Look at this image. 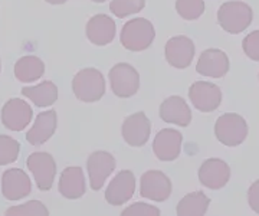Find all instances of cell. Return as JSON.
Listing matches in <instances>:
<instances>
[{
    "instance_id": "cell-4",
    "label": "cell",
    "mask_w": 259,
    "mask_h": 216,
    "mask_svg": "<svg viewBox=\"0 0 259 216\" xmlns=\"http://www.w3.org/2000/svg\"><path fill=\"white\" fill-rule=\"evenodd\" d=\"M216 139L226 147H236L248 137L246 120L236 113H226L221 115L214 124Z\"/></svg>"
},
{
    "instance_id": "cell-30",
    "label": "cell",
    "mask_w": 259,
    "mask_h": 216,
    "mask_svg": "<svg viewBox=\"0 0 259 216\" xmlns=\"http://www.w3.org/2000/svg\"><path fill=\"white\" fill-rule=\"evenodd\" d=\"M122 216H158L160 215V209L153 205H147L143 202L133 203L131 206L122 210Z\"/></svg>"
},
{
    "instance_id": "cell-6",
    "label": "cell",
    "mask_w": 259,
    "mask_h": 216,
    "mask_svg": "<svg viewBox=\"0 0 259 216\" xmlns=\"http://www.w3.org/2000/svg\"><path fill=\"white\" fill-rule=\"evenodd\" d=\"M189 98L196 110L212 113L222 104V90L213 82L196 81L189 88Z\"/></svg>"
},
{
    "instance_id": "cell-17",
    "label": "cell",
    "mask_w": 259,
    "mask_h": 216,
    "mask_svg": "<svg viewBox=\"0 0 259 216\" xmlns=\"http://www.w3.org/2000/svg\"><path fill=\"white\" fill-rule=\"evenodd\" d=\"M32 190L28 173L22 169L6 170L2 176V193L8 200H20Z\"/></svg>"
},
{
    "instance_id": "cell-24",
    "label": "cell",
    "mask_w": 259,
    "mask_h": 216,
    "mask_svg": "<svg viewBox=\"0 0 259 216\" xmlns=\"http://www.w3.org/2000/svg\"><path fill=\"white\" fill-rule=\"evenodd\" d=\"M210 205V199L203 192H193L186 195L177 205L179 216H203Z\"/></svg>"
},
{
    "instance_id": "cell-1",
    "label": "cell",
    "mask_w": 259,
    "mask_h": 216,
    "mask_svg": "<svg viewBox=\"0 0 259 216\" xmlns=\"http://www.w3.org/2000/svg\"><path fill=\"white\" fill-rule=\"evenodd\" d=\"M253 20V10L249 5L239 0H231L223 3L218 10V23L219 26L231 33L239 35L249 28Z\"/></svg>"
},
{
    "instance_id": "cell-18",
    "label": "cell",
    "mask_w": 259,
    "mask_h": 216,
    "mask_svg": "<svg viewBox=\"0 0 259 216\" xmlns=\"http://www.w3.org/2000/svg\"><path fill=\"white\" fill-rule=\"evenodd\" d=\"M115 22L107 15H95L87 23V36L97 47H105L115 38Z\"/></svg>"
},
{
    "instance_id": "cell-15",
    "label": "cell",
    "mask_w": 259,
    "mask_h": 216,
    "mask_svg": "<svg viewBox=\"0 0 259 216\" xmlns=\"http://www.w3.org/2000/svg\"><path fill=\"white\" fill-rule=\"evenodd\" d=\"M134 190H136L134 173L131 170H122L108 185L105 190V200L114 206L124 205L133 197Z\"/></svg>"
},
{
    "instance_id": "cell-32",
    "label": "cell",
    "mask_w": 259,
    "mask_h": 216,
    "mask_svg": "<svg viewBox=\"0 0 259 216\" xmlns=\"http://www.w3.org/2000/svg\"><path fill=\"white\" fill-rule=\"evenodd\" d=\"M45 2L51 3V5H64L68 0H45Z\"/></svg>"
},
{
    "instance_id": "cell-5",
    "label": "cell",
    "mask_w": 259,
    "mask_h": 216,
    "mask_svg": "<svg viewBox=\"0 0 259 216\" xmlns=\"http://www.w3.org/2000/svg\"><path fill=\"white\" fill-rule=\"evenodd\" d=\"M108 78H110L112 93L120 98H130L137 94L139 91L140 75L137 69L130 64L121 62L112 66Z\"/></svg>"
},
{
    "instance_id": "cell-19",
    "label": "cell",
    "mask_w": 259,
    "mask_h": 216,
    "mask_svg": "<svg viewBox=\"0 0 259 216\" xmlns=\"http://www.w3.org/2000/svg\"><path fill=\"white\" fill-rule=\"evenodd\" d=\"M160 117L168 124L187 127L192 121V111L185 100L179 95L166 98L160 105Z\"/></svg>"
},
{
    "instance_id": "cell-2",
    "label": "cell",
    "mask_w": 259,
    "mask_h": 216,
    "mask_svg": "<svg viewBox=\"0 0 259 216\" xmlns=\"http://www.w3.org/2000/svg\"><path fill=\"white\" fill-rule=\"evenodd\" d=\"M72 91L82 103H97L105 94V79L95 68L81 69L72 79Z\"/></svg>"
},
{
    "instance_id": "cell-28",
    "label": "cell",
    "mask_w": 259,
    "mask_h": 216,
    "mask_svg": "<svg viewBox=\"0 0 259 216\" xmlns=\"http://www.w3.org/2000/svg\"><path fill=\"white\" fill-rule=\"evenodd\" d=\"M8 216H48L49 210L39 200H29L23 205L9 207L6 210Z\"/></svg>"
},
{
    "instance_id": "cell-11",
    "label": "cell",
    "mask_w": 259,
    "mask_h": 216,
    "mask_svg": "<svg viewBox=\"0 0 259 216\" xmlns=\"http://www.w3.org/2000/svg\"><path fill=\"white\" fill-rule=\"evenodd\" d=\"M231 179V167L222 159H207L199 169V182L204 188L218 190L225 188Z\"/></svg>"
},
{
    "instance_id": "cell-13",
    "label": "cell",
    "mask_w": 259,
    "mask_h": 216,
    "mask_svg": "<svg viewBox=\"0 0 259 216\" xmlns=\"http://www.w3.org/2000/svg\"><path fill=\"white\" fill-rule=\"evenodd\" d=\"M229 57L222 49L210 48L202 52L196 65V71L207 78H223L229 72Z\"/></svg>"
},
{
    "instance_id": "cell-34",
    "label": "cell",
    "mask_w": 259,
    "mask_h": 216,
    "mask_svg": "<svg viewBox=\"0 0 259 216\" xmlns=\"http://www.w3.org/2000/svg\"><path fill=\"white\" fill-rule=\"evenodd\" d=\"M0 71H2V64H0Z\"/></svg>"
},
{
    "instance_id": "cell-8",
    "label": "cell",
    "mask_w": 259,
    "mask_h": 216,
    "mask_svg": "<svg viewBox=\"0 0 259 216\" xmlns=\"http://www.w3.org/2000/svg\"><path fill=\"white\" fill-rule=\"evenodd\" d=\"M140 195L154 202H164L171 195V182L163 171L148 170L140 180Z\"/></svg>"
},
{
    "instance_id": "cell-7",
    "label": "cell",
    "mask_w": 259,
    "mask_h": 216,
    "mask_svg": "<svg viewBox=\"0 0 259 216\" xmlns=\"http://www.w3.org/2000/svg\"><path fill=\"white\" fill-rule=\"evenodd\" d=\"M26 164L35 178L39 190L42 192L51 190L56 175V163L54 157L45 151H36L29 156Z\"/></svg>"
},
{
    "instance_id": "cell-31",
    "label": "cell",
    "mask_w": 259,
    "mask_h": 216,
    "mask_svg": "<svg viewBox=\"0 0 259 216\" xmlns=\"http://www.w3.org/2000/svg\"><path fill=\"white\" fill-rule=\"evenodd\" d=\"M248 203H249L250 209L259 215V179L250 185L249 190H248Z\"/></svg>"
},
{
    "instance_id": "cell-23",
    "label": "cell",
    "mask_w": 259,
    "mask_h": 216,
    "mask_svg": "<svg viewBox=\"0 0 259 216\" xmlns=\"http://www.w3.org/2000/svg\"><path fill=\"white\" fill-rule=\"evenodd\" d=\"M45 74V64L40 58L28 55L15 64V76L20 82H33Z\"/></svg>"
},
{
    "instance_id": "cell-21",
    "label": "cell",
    "mask_w": 259,
    "mask_h": 216,
    "mask_svg": "<svg viewBox=\"0 0 259 216\" xmlns=\"http://www.w3.org/2000/svg\"><path fill=\"white\" fill-rule=\"evenodd\" d=\"M59 193L66 199H79L85 193V178L78 166L66 167L59 179Z\"/></svg>"
},
{
    "instance_id": "cell-12",
    "label": "cell",
    "mask_w": 259,
    "mask_h": 216,
    "mask_svg": "<svg viewBox=\"0 0 259 216\" xmlns=\"http://www.w3.org/2000/svg\"><path fill=\"white\" fill-rule=\"evenodd\" d=\"M87 169L90 175L91 189L100 190L115 169V159L108 151H95L88 157Z\"/></svg>"
},
{
    "instance_id": "cell-14",
    "label": "cell",
    "mask_w": 259,
    "mask_h": 216,
    "mask_svg": "<svg viewBox=\"0 0 259 216\" xmlns=\"http://www.w3.org/2000/svg\"><path fill=\"white\" fill-rule=\"evenodd\" d=\"M122 139L131 147H141L150 139L151 122L144 113H136L122 122Z\"/></svg>"
},
{
    "instance_id": "cell-29",
    "label": "cell",
    "mask_w": 259,
    "mask_h": 216,
    "mask_svg": "<svg viewBox=\"0 0 259 216\" xmlns=\"http://www.w3.org/2000/svg\"><path fill=\"white\" fill-rule=\"evenodd\" d=\"M242 48H243V52L246 57L255 62H259V29L250 32L245 36L243 42H242Z\"/></svg>"
},
{
    "instance_id": "cell-33",
    "label": "cell",
    "mask_w": 259,
    "mask_h": 216,
    "mask_svg": "<svg viewBox=\"0 0 259 216\" xmlns=\"http://www.w3.org/2000/svg\"><path fill=\"white\" fill-rule=\"evenodd\" d=\"M93 2H95V3H104L105 0H93Z\"/></svg>"
},
{
    "instance_id": "cell-10",
    "label": "cell",
    "mask_w": 259,
    "mask_h": 216,
    "mask_svg": "<svg viewBox=\"0 0 259 216\" xmlns=\"http://www.w3.org/2000/svg\"><path fill=\"white\" fill-rule=\"evenodd\" d=\"M194 52H196V48H194L193 40L183 35L168 39L166 49H164L168 65L177 69H186L187 66H190L194 58Z\"/></svg>"
},
{
    "instance_id": "cell-26",
    "label": "cell",
    "mask_w": 259,
    "mask_h": 216,
    "mask_svg": "<svg viewBox=\"0 0 259 216\" xmlns=\"http://www.w3.org/2000/svg\"><path fill=\"white\" fill-rule=\"evenodd\" d=\"M146 0H111L110 10L117 18H127L144 9Z\"/></svg>"
},
{
    "instance_id": "cell-25",
    "label": "cell",
    "mask_w": 259,
    "mask_h": 216,
    "mask_svg": "<svg viewBox=\"0 0 259 216\" xmlns=\"http://www.w3.org/2000/svg\"><path fill=\"white\" fill-rule=\"evenodd\" d=\"M176 10L185 20L199 19L204 13V0H176Z\"/></svg>"
},
{
    "instance_id": "cell-16",
    "label": "cell",
    "mask_w": 259,
    "mask_h": 216,
    "mask_svg": "<svg viewBox=\"0 0 259 216\" xmlns=\"http://www.w3.org/2000/svg\"><path fill=\"white\" fill-rule=\"evenodd\" d=\"M182 143H183L182 133L173 128H163L157 133L154 139L153 150L158 160L173 161L179 157L182 151Z\"/></svg>"
},
{
    "instance_id": "cell-22",
    "label": "cell",
    "mask_w": 259,
    "mask_h": 216,
    "mask_svg": "<svg viewBox=\"0 0 259 216\" xmlns=\"http://www.w3.org/2000/svg\"><path fill=\"white\" fill-rule=\"evenodd\" d=\"M22 94L29 98L36 107L45 108L54 105L58 100V87L52 81H44L35 87H25Z\"/></svg>"
},
{
    "instance_id": "cell-3",
    "label": "cell",
    "mask_w": 259,
    "mask_h": 216,
    "mask_svg": "<svg viewBox=\"0 0 259 216\" xmlns=\"http://www.w3.org/2000/svg\"><path fill=\"white\" fill-rule=\"evenodd\" d=\"M156 36L154 26L150 20L144 18L128 20L121 30L120 40L122 47L131 52L146 51L153 44Z\"/></svg>"
},
{
    "instance_id": "cell-9",
    "label": "cell",
    "mask_w": 259,
    "mask_h": 216,
    "mask_svg": "<svg viewBox=\"0 0 259 216\" xmlns=\"http://www.w3.org/2000/svg\"><path fill=\"white\" fill-rule=\"evenodd\" d=\"M33 118L32 107L20 98H12L2 108V122L12 132H22Z\"/></svg>"
},
{
    "instance_id": "cell-20",
    "label": "cell",
    "mask_w": 259,
    "mask_h": 216,
    "mask_svg": "<svg viewBox=\"0 0 259 216\" xmlns=\"http://www.w3.org/2000/svg\"><path fill=\"white\" fill-rule=\"evenodd\" d=\"M56 122H58V117H56L55 110H48V111L37 114L35 124L26 133V140L29 144L42 146L44 143H47L55 133Z\"/></svg>"
},
{
    "instance_id": "cell-27",
    "label": "cell",
    "mask_w": 259,
    "mask_h": 216,
    "mask_svg": "<svg viewBox=\"0 0 259 216\" xmlns=\"http://www.w3.org/2000/svg\"><path fill=\"white\" fill-rule=\"evenodd\" d=\"M20 144L9 136L0 134V166H6L18 160Z\"/></svg>"
}]
</instances>
